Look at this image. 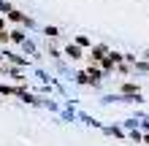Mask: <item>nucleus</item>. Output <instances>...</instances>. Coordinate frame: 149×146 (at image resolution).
I'll return each instance as SVG.
<instances>
[{
  "mask_svg": "<svg viewBox=\"0 0 149 146\" xmlns=\"http://www.w3.org/2000/svg\"><path fill=\"white\" fill-rule=\"evenodd\" d=\"M81 79H84V81H98V73H95V71H84Z\"/></svg>",
  "mask_w": 149,
  "mask_h": 146,
  "instance_id": "obj_1",
  "label": "nucleus"
}]
</instances>
